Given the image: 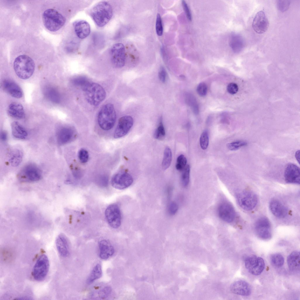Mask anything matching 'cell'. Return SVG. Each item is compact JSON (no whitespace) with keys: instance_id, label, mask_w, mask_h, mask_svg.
<instances>
[{"instance_id":"cell-1","label":"cell","mask_w":300,"mask_h":300,"mask_svg":"<svg viewBox=\"0 0 300 300\" xmlns=\"http://www.w3.org/2000/svg\"><path fill=\"white\" fill-rule=\"evenodd\" d=\"M90 15L97 25L103 27L108 23L112 16V6L107 1H100L93 8Z\"/></svg>"},{"instance_id":"cell-2","label":"cell","mask_w":300,"mask_h":300,"mask_svg":"<svg viewBox=\"0 0 300 300\" xmlns=\"http://www.w3.org/2000/svg\"><path fill=\"white\" fill-rule=\"evenodd\" d=\"M13 68L18 77L21 79H27L33 74L35 64L33 60L29 56L22 55L15 59L13 63Z\"/></svg>"},{"instance_id":"cell-3","label":"cell","mask_w":300,"mask_h":300,"mask_svg":"<svg viewBox=\"0 0 300 300\" xmlns=\"http://www.w3.org/2000/svg\"><path fill=\"white\" fill-rule=\"evenodd\" d=\"M82 89L86 101L92 105L98 106L106 97L105 90L98 83L89 82Z\"/></svg>"},{"instance_id":"cell-4","label":"cell","mask_w":300,"mask_h":300,"mask_svg":"<svg viewBox=\"0 0 300 300\" xmlns=\"http://www.w3.org/2000/svg\"><path fill=\"white\" fill-rule=\"evenodd\" d=\"M42 20L44 26L47 30L55 32L59 30L64 25L66 18L56 10L49 8L43 13Z\"/></svg>"},{"instance_id":"cell-5","label":"cell","mask_w":300,"mask_h":300,"mask_svg":"<svg viewBox=\"0 0 300 300\" xmlns=\"http://www.w3.org/2000/svg\"><path fill=\"white\" fill-rule=\"evenodd\" d=\"M116 118L114 106L112 104L109 103L104 105L100 110L98 116V122L101 129L108 130L114 126Z\"/></svg>"},{"instance_id":"cell-6","label":"cell","mask_w":300,"mask_h":300,"mask_svg":"<svg viewBox=\"0 0 300 300\" xmlns=\"http://www.w3.org/2000/svg\"><path fill=\"white\" fill-rule=\"evenodd\" d=\"M49 266L47 256L44 254L40 255L33 267L32 275L34 279L38 281H43L48 274Z\"/></svg>"},{"instance_id":"cell-7","label":"cell","mask_w":300,"mask_h":300,"mask_svg":"<svg viewBox=\"0 0 300 300\" xmlns=\"http://www.w3.org/2000/svg\"><path fill=\"white\" fill-rule=\"evenodd\" d=\"M42 177L41 172L38 167L33 164H28L21 170L18 173L19 180L23 182L37 181Z\"/></svg>"},{"instance_id":"cell-8","label":"cell","mask_w":300,"mask_h":300,"mask_svg":"<svg viewBox=\"0 0 300 300\" xmlns=\"http://www.w3.org/2000/svg\"><path fill=\"white\" fill-rule=\"evenodd\" d=\"M110 60L113 67L120 68L125 65L126 60V51L124 45L117 43L113 45L110 52Z\"/></svg>"},{"instance_id":"cell-9","label":"cell","mask_w":300,"mask_h":300,"mask_svg":"<svg viewBox=\"0 0 300 300\" xmlns=\"http://www.w3.org/2000/svg\"><path fill=\"white\" fill-rule=\"evenodd\" d=\"M237 202L243 209L250 211L253 209L258 202L256 195L253 192L244 190L238 193L236 195Z\"/></svg>"},{"instance_id":"cell-10","label":"cell","mask_w":300,"mask_h":300,"mask_svg":"<svg viewBox=\"0 0 300 300\" xmlns=\"http://www.w3.org/2000/svg\"><path fill=\"white\" fill-rule=\"evenodd\" d=\"M254 229L256 235L260 239L267 240L271 238V224L266 217H262L258 219L255 224Z\"/></svg>"},{"instance_id":"cell-11","label":"cell","mask_w":300,"mask_h":300,"mask_svg":"<svg viewBox=\"0 0 300 300\" xmlns=\"http://www.w3.org/2000/svg\"><path fill=\"white\" fill-rule=\"evenodd\" d=\"M105 215L111 227L117 229L120 226L121 222V213L117 204H113L108 206L105 210Z\"/></svg>"},{"instance_id":"cell-12","label":"cell","mask_w":300,"mask_h":300,"mask_svg":"<svg viewBox=\"0 0 300 300\" xmlns=\"http://www.w3.org/2000/svg\"><path fill=\"white\" fill-rule=\"evenodd\" d=\"M245 264L246 268L249 272L254 275L261 274L264 269L265 265L263 259L255 255L247 257L245 260Z\"/></svg>"},{"instance_id":"cell-13","label":"cell","mask_w":300,"mask_h":300,"mask_svg":"<svg viewBox=\"0 0 300 300\" xmlns=\"http://www.w3.org/2000/svg\"><path fill=\"white\" fill-rule=\"evenodd\" d=\"M133 182L132 176L126 171H121L115 175L111 179L112 186L114 188L122 190L130 186Z\"/></svg>"},{"instance_id":"cell-14","label":"cell","mask_w":300,"mask_h":300,"mask_svg":"<svg viewBox=\"0 0 300 300\" xmlns=\"http://www.w3.org/2000/svg\"><path fill=\"white\" fill-rule=\"evenodd\" d=\"M133 124V119L130 116H125L120 118L114 133V137L118 138L125 135L129 131Z\"/></svg>"},{"instance_id":"cell-15","label":"cell","mask_w":300,"mask_h":300,"mask_svg":"<svg viewBox=\"0 0 300 300\" xmlns=\"http://www.w3.org/2000/svg\"><path fill=\"white\" fill-rule=\"evenodd\" d=\"M218 213L219 217L227 223L232 222L235 219L236 214L232 205L228 202H221L219 206Z\"/></svg>"},{"instance_id":"cell-16","label":"cell","mask_w":300,"mask_h":300,"mask_svg":"<svg viewBox=\"0 0 300 300\" xmlns=\"http://www.w3.org/2000/svg\"><path fill=\"white\" fill-rule=\"evenodd\" d=\"M252 26L253 30L257 33H263L267 30L269 26V22L264 11H260L256 14Z\"/></svg>"},{"instance_id":"cell-17","label":"cell","mask_w":300,"mask_h":300,"mask_svg":"<svg viewBox=\"0 0 300 300\" xmlns=\"http://www.w3.org/2000/svg\"><path fill=\"white\" fill-rule=\"evenodd\" d=\"M300 168L294 164L290 163L287 166L284 171L285 181L289 183L299 184L300 181Z\"/></svg>"},{"instance_id":"cell-18","label":"cell","mask_w":300,"mask_h":300,"mask_svg":"<svg viewBox=\"0 0 300 300\" xmlns=\"http://www.w3.org/2000/svg\"><path fill=\"white\" fill-rule=\"evenodd\" d=\"M2 86L6 93L13 98H19L23 96V92L21 87L11 80H4L2 83Z\"/></svg>"},{"instance_id":"cell-19","label":"cell","mask_w":300,"mask_h":300,"mask_svg":"<svg viewBox=\"0 0 300 300\" xmlns=\"http://www.w3.org/2000/svg\"><path fill=\"white\" fill-rule=\"evenodd\" d=\"M230 289L233 293L243 296L249 295L252 291L250 284L243 280H238L233 282L230 285Z\"/></svg>"},{"instance_id":"cell-20","label":"cell","mask_w":300,"mask_h":300,"mask_svg":"<svg viewBox=\"0 0 300 300\" xmlns=\"http://www.w3.org/2000/svg\"><path fill=\"white\" fill-rule=\"evenodd\" d=\"M75 132L73 129L68 127L61 128L58 131L57 136L58 143L63 145L71 141L74 138Z\"/></svg>"},{"instance_id":"cell-21","label":"cell","mask_w":300,"mask_h":300,"mask_svg":"<svg viewBox=\"0 0 300 300\" xmlns=\"http://www.w3.org/2000/svg\"><path fill=\"white\" fill-rule=\"evenodd\" d=\"M73 25L76 34L79 38H85L90 34V26L86 21L84 20L76 21L74 23Z\"/></svg>"},{"instance_id":"cell-22","label":"cell","mask_w":300,"mask_h":300,"mask_svg":"<svg viewBox=\"0 0 300 300\" xmlns=\"http://www.w3.org/2000/svg\"><path fill=\"white\" fill-rule=\"evenodd\" d=\"M56 245L59 255L62 257H67L69 255V250L68 239L65 235L60 233L56 240Z\"/></svg>"},{"instance_id":"cell-23","label":"cell","mask_w":300,"mask_h":300,"mask_svg":"<svg viewBox=\"0 0 300 300\" xmlns=\"http://www.w3.org/2000/svg\"><path fill=\"white\" fill-rule=\"evenodd\" d=\"M269 208L272 213L277 218H284L288 214L287 208L277 200H273L271 201L269 204Z\"/></svg>"},{"instance_id":"cell-24","label":"cell","mask_w":300,"mask_h":300,"mask_svg":"<svg viewBox=\"0 0 300 300\" xmlns=\"http://www.w3.org/2000/svg\"><path fill=\"white\" fill-rule=\"evenodd\" d=\"M99 256L103 260H107L115 252L114 247L106 240L100 241L98 243Z\"/></svg>"},{"instance_id":"cell-25","label":"cell","mask_w":300,"mask_h":300,"mask_svg":"<svg viewBox=\"0 0 300 300\" xmlns=\"http://www.w3.org/2000/svg\"><path fill=\"white\" fill-rule=\"evenodd\" d=\"M7 111L9 115L13 118L20 119L25 117L23 107L19 103L16 102L11 103L9 105Z\"/></svg>"},{"instance_id":"cell-26","label":"cell","mask_w":300,"mask_h":300,"mask_svg":"<svg viewBox=\"0 0 300 300\" xmlns=\"http://www.w3.org/2000/svg\"><path fill=\"white\" fill-rule=\"evenodd\" d=\"M300 252L297 251L292 252L287 258V263L290 270L297 272L300 270Z\"/></svg>"},{"instance_id":"cell-27","label":"cell","mask_w":300,"mask_h":300,"mask_svg":"<svg viewBox=\"0 0 300 300\" xmlns=\"http://www.w3.org/2000/svg\"><path fill=\"white\" fill-rule=\"evenodd\" d=\"M230 45L233 51L235 53H238L243 49L245 42L243 38L241 35L234 34L231 37Z\"/></svg>"},{"instance_id":"cell-28","label":"cell","mask_w":300,"mask_h":300,"mask_svg":"<svg viewBox=\"0 0 300 300\" xmlns=\"http://www.w3.org/2000/svg\"><path fill=\"white\" fill-rule=\"evenodd\" d=\"M13 135L16 138L24 139L28 136L26 130L18 122H13L11 124Z\"/></svg>"},{"instance_id":"cell-29","label":"cell","mask_w":300,"mask_h":300,"mask_svg":"<svg viewBox=\"0 0 300 300\" xmlns=\"http://www.w3.org/2000/svg\"><path fill=\"white\" fill-rule=\"evenodd\" d=\"M44 95L51 101L55 103H59L60 100V95L58 91L53 87L47 86L44 90Z\"/></svg>"},{"instance_id":"cell-30","label":"cell","mask_w":300,"mask_h":300,"mask_svg":"<svg viewBox=\"0 0 300 300\" xmlns=\"http://www.w3.org/2000/svg\"><path fill=\"white\" fill-rule=\"evenodd\" d=\"M101 266L100 264H97L93 268L88 277L87 282L88 284L93 283L96 280L100 278L102 275Z\"/></svg>"},{"instance_id":"cell-31","label":"cell","mask_w":300,"mask_h":300,"mask_svg":"<svg viewBox=\"0 0 300 300\" xmlns=\"http://www.w3.org/2000/svg\"><path fill=\"white\" fill-rule=\"evenodd\" d=\"M23 157L22 152L19 149H16L11 153L9 161L11 166H18L21 162Z\"/></svg>"},{"instance_id":"cell-32","label":"cell","mask_w":300,"mask_h":300,"mask_svg":"<svg viewBox=\"0 0 300 300\" xmlns=\"http://www.w3.org/2000/svg\"><path fill=\"white\" fill-rule=\"evenodd\" d=\"M172 160V153L171 149L168 147L164 150L162 166L163 169L165 170L170 166Z\"/></svg>"},{"instance_id":"cell-33","label":"cell","mask_w":300,"mask_h":300,"mask_svg":"<svg viewBox=\"0 0 300 300\" xmlns=\"http://www.w3.org/2000/svg\"><path fill=\"white\" fill-rule=\"evenodd\" d=\"M111 291L112 289L110 287L106 286L95 293H93L92 296L93 298H94L105 299L109 296Z\"/></svg>"},{"instance_id":"cell-34","label":"cell","mask_w":300,"mask_h":300,"mask_svg":"<svg viewBox=\"0 0 300 300\" xmlns=\"http://www.w3.org/2000/svg\"><path fill=\"white\" fill-rule=\"evenodd\" d=\"M165 131L162 119L161 118L158 126L154 132V137L157 139L162 140L165 138Z\"/></svg>"},{"instance_id":"cell-35","label":"cell","mask_w":300,"mask_h":300,"mask_svg":"<svg viewBox=\"0 0 300 300\" xmlns=\"http://www.w3.org/2000/svg\"><path fill=\"white\" fill-rule=\"evenodd\" d=\"M270 259L272 264L277 267H282L284 263V258L279 253H276L272 254L271 256Z\"/></svg>"},{"instance_id":"cell-36","label":"cell","mask_w":300,"mask_h":300,"mask_svg":"<svg viewBox=\"0 0 300 300\" xmlns=\"http://www.w3.org/2000/svg\"><path fill=\"white\" fill-rule=\"evenodd\" d=\"M186 100L187 103L191 106L193 111L196 114L199 112V107L195 98L193 95L187 94L186 96Z\"/></svg>"},{"instance_id":"cell-37","label":"cell","mask_w":300,"mask_h":300,"mask_svg":"<svg viewBox=\"0 0 300 300\" xmlns=\"http://www.w3.org/2000/svg\"><path fill=\"white\" fill-rule=\"evenodd\" d=\"M190 170V166L188 165L182 170L181 180L182 184L184 187L187 186L189 183Z\"/></svg>"},{"instance_id":"cell-38","label":"cell","mask_w":300,"mask_h":300,"mask_svg":"<svg viewBox=\"0 0 300 300\" xmlns=\"http://www.w3.org/2000/svg\"><path fill=\"white\" fill-rule=\"evenodd\" d=\"M72 83L74 85L80 86L82 88L89 81L86 77L83 76H79L74 78L71 80Z\"/></svg>"},{"instance_id":"cell-39","label":"cell","mask_w":300,"mask_h":300,"mask_svg":"<svg viewBox=\"0 0 300 300\" xmlns=\"http://www.w3.org/2000/svg\"><path fill=\"white\" fill-rule=\"evenodd\" d=\"M247 144V143L246 141H238L228 144L227 146L228 149L231 150H236Z\"/></svg>"},{"instance_id":"cell-40","label":"cell","mask_w":300,"mask_h":300,"mask_svg":"<svg viewBox=\"0 0 300 300\" xmlns=\"http://www.w3.org/2000/svg\"><path fill=\"white\" fill-rule=\"evenodd\" d=\"M187 160L185 156L181 154L177 158L175 165L176 169L178 171H182L186 166Z\"/></svg>"},{"instance_id":"cell-41","label":"cell","mask_w":300,"mask_h":300,"mask_svg":"<svg viewBox=\"0 0 300 300\" xmlns=\"http://www.w3.org/2000/svg\"><path fill=\"white\" fill-rule=\"evenodd\" d=\"M209 142V138L208 132L206 131H204L202 134L200 138V144L201 148L206 149L207 147Z\"/></svg>"},{"instance_id":"cell-42","label":"cell","mask_w":300,"mask_h":300,"mask_svg":"<svg viewBox=\"0 0 300 300\" xmlns=\"http://www.w3.org/2000/svg\"><path fill=\"white\" fill-rule=\"evenodd\" d=\"M156 34L158 36H161L163 33V29L162 21L160 14H157L156 17Z\"/></svg>"},{"instance_id":"cell-43","label":"cell","mask_w":300,"mask_h":300,"mask_svg":"<svg viewBox=\"0 0 300 300\" xmlns=\"http://www.w3.org/2000/svg\"><path fill=\"white\" fill-rule=\"evenodd\" d=\"M290 1L289 0H279L277 3L278 9L281 11L284 12L289 8Z\"/></svg>"},{"instance_id":"cell-44","label":"cell","mask_w":300,"mask_h":300,"mask_svg":"<svg viewBox=\"0 0 300 300\" xmlns=\"http://www.w3.org/2000/svg\"><path fill=\"white\" fill-rule=\"evenodd\" d=\"M207 87L206 84L204 82L200 83L197 86V91L200 96H205L207 93Z\"/></svg>"},{"instance_id":"cell-45","label":"cell","mask_w":300,"mask_h":300,"mask_svg":"<svg viewBox=\"0 0 300 300\" xmlns=\"http://www.w3.org/2000/svg\"><path fill=\"white\" fill-rule=\"evenodd\" d=\"M78 157L81 162L83 163H86L88 159L89 155L88 152L84 149H81L79 152Z\"/></svg>"},{"instance_id":"cell-46","label":"cell","mask_w":300,"mask_h":300,"mask_svg":"<svg viewBox=\"0 0 300 300\" xmlns=\"http://www.w3.org/2000/svg\"><path fill=\"white\" fill-rule=\"evenodd\" d=\"M178 207L177 204L174 202H171L169 204L168 210L169 214L171 215L175 214L177 212Z\"/></svg>"},{"instance_id":"cell-47","label":"cell","mask_w":300,"mask_h":300,"mask_svg":"<svg viewBox=\"0 0 300 300\" xmlns=\"http://www.w3.org/2000/svg\"><path fill=\"white\" fill-rule=\"evenodd\" d=\"M227 89L229 93L231 94H234L237 93L238 88V85L236 83H231L228 85Z\"/></svg>"},{"instance_id":"cell-48","label":"cell","mask_w":300,"mask_h":300,"mask_svg":"<svg viewBox=\"0 0 300 300\" xmlns=\"http://www.w3.org/2000/svg\"><path fill=\"white\" fill-rule=\"evenodd\" d=\"M182 4L187 18L190 21H191L192 20L191 13L188 4L184 0L182 1Z\"/></svg>"},{"instance_id":"cell-49","label":"cell","mask_w":300,"mask_h":300,"mask_svg":"<svg viewBox=\"0 0 300 300\" xmlns=\"http://www.w3.org/2000/svg\"><path fill=\"white\" fill-rule=\"evenodd\" d=\"M158 77L160 81L162 83H164L166 81V73L164 68L161 67L158 72Z\"/></svg>"},{"instance_id":"cell-50","label":"cell","mask_w":300,"mask_h":300,"mask_svg":"<svg viewBox=\"0 0 300 300\" xmlns=\"http://www.w3.org/2000/svg\"><path fill=\"white\" fill-rule=\"evenodd\" d=\"M98 184L101 187H106L108 184V179L105 175L101 176L98 179Z\"/></svg>"},{"instance_id":"cell-51","label":"cell","mask_w":300,"mask_h":300,"mask_svg":"<svg viewBox=\"0 0 300 300\" xmlns=\"http://www.w3.org/2000/svg\"><path fill=\"white\" fill-rule=\"evenodd\" d=\"M7 133L5 131H2L0 134V138L3 141H6L7 139Z\"/></svg>"},{"instance_id":"cell-52","label":"cell","mask_w":300,"mask_h":300,"mask_svg":"<svg viewBox=\"0 0 300 300\" xmlns=\"http://www.w3.org/2000/svg\"><path fill=\"white\" fill-rule=\"evenodd\" d=\"M299 156H300V151L299 150L297 151L295 153V158L297 160V161L299 163Z\"/></svg>"}]
</instances>
